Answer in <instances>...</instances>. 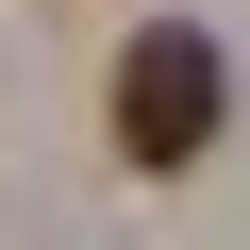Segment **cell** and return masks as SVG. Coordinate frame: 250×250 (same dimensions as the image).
<instances>
[{
    "mask_svg": "<svg viewBox=\"0 0 250 250\" xmlns=\"http://www.w3.org/2000/svg\"><path fill=\"white\" fill-rule=\"evenodd\" d=\"M117 150H134V167H200L217 150V50L184 17H150L134 50H117Z\"/></svg>",
    "mask_w": 250,
    "mask_h": 250,
    "instance_id": "obj_1",
    "label": "cell"
}]
</instances>
